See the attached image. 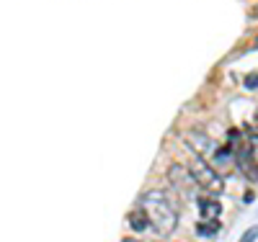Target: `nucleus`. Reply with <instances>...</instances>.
<instances>
[{
	"instance_id": "nucleus-1",
	"label": "nucleus",
	"mask_w": 258,
	"mask_h": 242,
	"mask_svg": "<svg viewBox=\"0 0 258 242\" xmlns=\"http://www.w3.org/2000/svg\"><path fill=\"white\" fill-rule=\"evenodd\" d=\"M140 206L147 211L150 227H153L160 237H168L170 232H176L178 227V209L173 206L170 196L165 191H147L142 193Z\"/></svg>"
},
{
	"instance_id": "nucleus-2",
	"label": "nucleus",
	"mask_w": 258,
	"mask_h": 242,
	"mask_svg": "<svg viewBox=\"0 0 258 242\" xmlns=\"http://www.w3.org/2000/svg\"><path fill=\"white\" fill-rule=\"evenodd\" d=\"M227 147L232 152V160H235V168L243 173V178L255 183L258 181V163L253 157V144L248 137H243L240 129H230L227 131Z\"/></svg>"
},
{
	"instance_id": "nucleus-3",
	"label": "nucleus",
	"mask_w": 258,
	"mask_h": 242,
	"mask_svg": "<svg viewBox=\"0 0 258 242\" xmlns=\"http://www.w3.org/2000/svg\"><path fill=\"white\" fill-rule=\"evenodd\" d=\"M188 170H191V175H194V181H197V186L202 188V191H207V193H212V196H217V193H222L225 191V181H222V175L214 170L209 163H204L202 157H194L191 163H188Z\"/></svg>"
},
{
	"instance_id": "nucleus-4",
	"label": "nucleus",
	"mask_w": 258,
	"mask_h": 242,
	"mask_svg": "<svg viewBox=\"0 0 258 242\" xmlns=\"http://www.w3.org/2000/svg\"><path fill=\"white\" fill-rule=\"evenodd\" d=\"M183 142H186V147L194 152L197 157H202L204 163H209L212 165V160H214V155H217V144H214V139L209 137V134H204L202 129H188L186 134H183Z\"/></svg>"
},
{
	"instance_id": "nucleus-5",
	"label": "nucleus",
	"mask_w": 258,
	"mask_h": 242,
	"mask_svg": "<svg viewBox=\"0 0 258 242\" xmlns=\"http://www.w3.org/2000/svg\"><path fill=\"white\" fill-rule=\"evenodd\" d=\"M168 181L181 196H186V199L194 193V188H199L197 181H194V175H191V170H188V165H181V163H173L168 168Z\"/></svg>"
},
{
	"instance_id": "nucleus-6",
	"label": "nucleus",
	"mask_w": 258,
	"mask_h": 242,
	"mask_svg": "<svg viewBox=\"0 0 258 242\" xmlns=\"http://www.w3.org/2000/svg\"><path fill=\"white\" fill-rule=\"evenodd\" d=\"M197 204H199V214H202V219H217V216L222 214L220 201H214L212 196H199Z\"/></svg>"
},
{
	"instance_id": "nucleus-7",
	"label": "nucleus",
	"mask_w": 258,
	"mask_h": 242,
	"mask_svg": "<svg viewBox=\"0 0 258 242\" xmlns=\"http://www.w3.org/2000/svg\"><path fill=\"white\" fill-rule=\"evenodd\" d=\"M129 224H132V229H135V232H145V229L150 227V219H147V211H145L142 206L132 209V211H129Z\"/></svg>"
},
{
	"instance_id": "nucleus-8",
	"label": "nucleus",
	"mask_w": 258,
	"mask_h": 242,
	"mask_svg": "<svg viewBox=\"0 0 258 242\" xmlns=\"http://www.w3.org/2000/svg\"><path fill=\"white\" fill-rule=\"evenodd\" d=\"M197 232H199L202 237H214V234L220 232L217 219H204V222H199V224H197Z\"/></svg>"
},
{
	"instance_id": "nucleus-9",
	"label": "nucleus",
	"mask_w": 258,
	"mask_h": 242,
	"mask_svg": "<svg viewBox=\"0 0 258 242\" xmlns=\"http://www.w3.org/2000/svg\"><path fill=\"white\" fill-rule=\"evenodd\" d=\"M258 239V227H250L243 237H240V242H255Z\"/></svg>"
},
{
	"instance_id": "nucleus-10",
	"label": "nucleus",
	"mask_w": 258,
	"mask_h": 242,
	"mask_svg": "<svg viewBox=\"0 0 258 242\" xmlns=\"http://www.w3.org/2000/svg\"><path fill=\"white\" fill-rule=\"evenodd\" d=\"M245 88H258V72H253V75L245 77Z\"/></svg>"
},
{
	"instance_id": "nucleus-11",
	"label": "nucleus",
	"mask_w": 258,
	"mask_h": 242,
	"mask_svg": "<svg viewBox=\"0 0 258 242\" xmlns=\"http://www.w3.org/2000/svg\"><path fill=\"white\" fill-rule=\"evenodd\" d=\"M248 139H250V144L258 147V131H248Z\"/></svg>"
},
{
	"instance_id": "nucleus-12",
	"label": "nucleus",
	"mask_w": 258,
	"mask_h": 242,
	"mask_svg": "<svg viewBox=\"0 0 258 242\" xmlns=\"http://www.w3.org/2000/svg\"><path fill=\"white\" fill-rule=\"evenodd\" d=\"M248 131H258V111H255V116H253V124L248 126Z\"/></svg>"
},
{
	"instance_id": "nucleus-13",
	"label": "nucleus",
	"mask_w": 258,
	"mask_h": 242,
	"mask_svg": "<svg viewBox=\"0 0 258 242\" xmlns=\"http://www.w3.org/2000/svg\"><path fill=\"white\" fill-rule=\"evenodd\" d=\"M250 18H253V21H258V6H253V11H250Z\"/></svg>"
},
{
	"instance_id": "nucleus-14",
	"label": "nucleus",
	"mask_w": 258,
	"mask_h": 242,
	"mask_svg": "<svg viewBox=\"0 0 258 242\" xmlns=\"http://www.w3.org/2000/svg\"><path fill=\"white\" fill-rule=\"evenodd\" d=\"M253 47H255V49H258V36H255V39H253Z\"/></svg>"
}]
</instances>
